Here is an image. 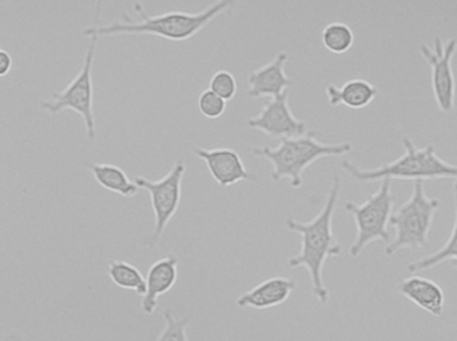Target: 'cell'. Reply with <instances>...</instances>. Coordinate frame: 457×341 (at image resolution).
<instances>
[{"instance_id":"1","label":"cell","mask_w":457,"mask_h":341,"mask_svg":"<svg viewBox=\"0 0 457 341\" xmlns=\"http://www.w3.org/2000/svg\"><path fill=\"white\" fill-rule=\"evenodd\" d=\"M341 191V176L333 172L329 192L316 216L308 222L287 216L285 224L301 235V249L287 260L290 268L305 267L311 276L312 291L320 303L329 300V289L324 283V265L329 256L343 252L340 241L333 231V216Z\"/></svg>"},{"instance_id":"2","label":"cell","mask_w":457,"mask_h":341,"mask_svg":"<svg viewBox=\"0 0 457 341\" xmlns=\"http://www.w3.org/2000/svg\"><path fill=\"white\" fill-rule=\"evenodd\" d=\"M236 4L234 0H217L204 10L197 12L187 11H166V12H147L144 3L136 2L133 4L138 18H133L129 12H123L120 19L107 24H91L83 29L86 37H112V35L147 34L184 42L197 35L204 27L208 26L213 19L221 13L231 10Z\"/></svg>"},{"instance_id":"3","label":"cell","mask_w":457,"mask_h":341,"mask_svg":"<svg viewBox=\"0 0 457 341\" xmlns=\"http://www.w3.org/2000/svg\"><path fill=\"white\" fill-rule=\"evenodd\" d=\"M317 135L319 134L313 130H308L303 135L279 139L278 146H254L252 151L273 165L271 179L277 182L282 177H289L290 185L300 188L303 185V171L309 165L320 158L349 154L353 149L351 142L322 143L317 141Z\"/></svg>"},{"instance_id":"4","label":"cell","mask_w":457,"mask_h":341,"mask_svg":"<svg viewBox=\"0 0 457 341\" xmlns=\"http://www.w3.org/2000/svg\"><path fill=\"white\" fill-rule=\"evenodd\" d=\"M404 152L394 162L383 163L375 168H361L351 160H343L344 170L351 174L354 179L362 182L383 179L426 180L439 177H455L457 179V165L447 162L437 155L432 143L424 147L416 146L415 142L405 135L402 139Z\"/></svg>"},{"instance_id":"5","label":"cell","mask_w":457,"mask_h":341,"mask_svg":"<svg viewBox=\"0 0 457 341\" xmlns=\"http://www.w3.org/2000/svg\"><path fill=\"white\" fill-rule=\"evenodd\" d=\"M442 200L427 193L426 182H413L412 193L396 211L392 212L389 224L395 228V239L386 244L384 254L394 255L402 248H426L435 214Z\"/></svg>"},{"instance_id":"6","label":"cell","mask_w":457,"mask_h":341,"mask_svg":"<svg viewBox=\"0 0 457 341\" xmlns=\"http://www.w3.org/2000/svg\"><path fill=\"white\" fill-rule=\"evenodd\" d=\"M392 179L381 180L378 191L373 192L362 203L345 201L346 211L353 215L357 233L353 243L349 247V254L356 257L370 241L381 240L389 243V219L395 206V193L392 190Z\"/></svg>"},{"instance_id":"7","label":"cell","mask_w":457,"mask_h":341,"mask_svg":"<svg viewBox=\"0 0 457 341\" xmlns=\"http://www.w3.org/2000/svg\"><path fill=\"white\" fill-rule=\"evenodd\" d=\"M98 37H90L82 69L66 88L53 93V98L43 101L40 107L51 115L72 110L82 117L86 135L90 141L96 138V114H94L93 66Z\"/></svg>"},{"instance_id":"8","label":"cell","mask_w":457,"mask_h":341,"mask_svg":"<svg viewBox=\"0 0 457 341\" xmlns=\"http://www.w3.org/2000/svg\"><path fill=\"white\" fill-rule=\"evenodd\" d=\"M185 174H187V166L184 160H177L168 174L163 175L161 179H147L142 175H137L134 177V182L138 184V187L149 191L153 211H154V228L145 239V246H157L165 232L166 225L179 211Z\"/></svg>"},{"instance_id":"9","label":"cell","mask_w":457,"mask_h":341,"mask_svg":"<svg viewBox=\"0 0 457 341\" xmlns=\"http://www.w3.org/2000/svg\"><path fill=\"white\" fill-rule=\"evenodd\" d=\"M457 48L456 37L443 40L434 37V47L421 43L420 53L432 69V90L435 101L442 111L451 112L455 107L456 79L453 69V59Z\"/></svg>"},{"instance_id":"10","label":"cell","mask_w":457,"mask_h":341,"mask_svg":"<svg viewBox=\"0 0 457 341\" xmlns=\"http://www.w3.org/2000/svg\"><path fill=\"white\" fill-rule=\"evenodd\" d=\"M289 90L270 98L261 111L247 120V126L271 138H290L306 133V123L298 119L289 107Z\"/></svg>"},{"instance_id":"11","label":"cell","mask_w":457,"mask_h":341,"mask_svg":"<svg viewBox=\"0 0 457 341\" xmlns=\"http://www.w3.org/2000/svg\"><path fill=\"white\" fill-rule=\"evenodd\" d=\"M289 59L287 51H279L270 61L253 69L247 75V93L253 98H263V96L279 95L287 90L293 80L287 77L285 71V64Z\"/></svg>"},{"instance_id":"12","label":"cell","mask_w":457,"mask_h":341,"mask_svg":"<svg viewBox=\"0 0 457 341\" xmlns=\"http://www.w3.org/2000/svg\"><path fill=\"white\" fill-rule=\"evenodd\" d=\"M193 152L206 163L212 176L222 187H228V185L234 184L239 180L254 177L247 171L241 155L234 149H228V147H217V149L195 147Z\"/></svg>"},{"instance_id":"13","label":"cell","mask_w":457,"mask_h":341,"mask_svg":"<svg viewBox=\"0 0 457 341\" xmlns=\"http://www.w3.org/2000/svg\"><path fill=\"white\" fill-rule=\"evenodd\" d=\"M179 278V257L176 255L158 259L150 265L146 275V292L142 299V311L146 315H152L158 307V299L168 294Z\"/></svg>"},{"instance_id":"14","label":"cell","mask_w":457,"mask_h":341,"mask_svg":"<svg viewBox=\"0 0 457 341\" xmlns=\"http://www.w3.org/2000/svg\"><path fill=\"white\" fill-rule=\"evenodd\" d=\"M295 288V281L284 276H273L261 281L249 291L242 294L236 300L239 308H255V310H266V308L277 307L289 299L290 294Z\"/></svg>"},{"instance_id":"15","label":"cell","mask_w":457,"mask_h":341,"mask_svg":"<svg viewBox=\"0 0 457 341\" xmlns=\"http://www.w3.org/2000/svg\"><path fill=\"white\" fill-rule=\"evenodd\" d=\"M397 289L403 296L431 315L440 318L445 313V295L436 281L413 273L400 280Z\"/></svg>"},{"instance_id":"16","label":"cell","mask_w":457,"mask_h":341,"mask_svg":"<svg viewBox=\"0 0 457 341\" xmlns=\"http://www.w3.org/2000/svg\"><path fill=\"white\" fill-rule=\"evenodd\" d=\"M378 93V88L362 77H353L341 85H327L328 101L332 106L345 104L351 109H362L368 106Z\"/></svg>"},{"instance_id":"17","label":"cell","mask_w":457,"mask_h":341,"mask_svg":"<svg viewBox=\"0 0 457 341\" xmlns=\"http://www.w3.org/2000/svg\"><path fill=\"white\" fill-rule=\"evenodd\" d=\"M90 170L96 182L106 190L123 196H134L139 192L138 184L120 166L112 163H91Z\"/></svg>"},{"instance_id":"18","label":"cell","mask_w":457,"mask_h":341,"mask_svg":"<svg viewBox=\"0 0 457 341\" xmlns=\"http://www.w3.org/2000/svg\"><path fill=\"white\" fill-rule=\"evenodd\" d=\"M453 199H455V222H453V231H451L447 241L432 254L410 263L407 265L408 272L416 273L420 271L431 270L448 260H453L457 267V179L453 183Z\"/></svg>"},{"instance_id":"19","label":"cell","mask_w":457,"mask_h":341,"mask_svg":"<svg viewBox=\"0 0 457 341\" xmlns=\"http://www.w3.org/2000/svg\"><path fill=\"white\" fill-rule=\"evenodd\" d=\"M107 272L112 283L117 284L120 288L130 289L141 296H144L146 292V279L136 265L125 260H110Z\"/></svg>"},{"instance_id":"20","label":"cell","mask_w":457,"mask_h":341,"mask_svg":"<svg viewBox=\"0 0 457 341\" xmlns=\"http://www.w3.org/2000/svg\"><path fill=\"white\" fill-rule=\"evenodd\" d=\"M321 39L328 50L343 53L353 45L354 34L344 21H330L322 28Z\"/></svg>"},{"instance_id":"21","label":"cell","mask_w":457,"mask_h":341,"mask_svg":"<svg viewBox=\"0 0 457 341\" xmlns=\"http://www.w3.org/2000/svg\"><path fill=\"white\" fill-rule=\"evenodd\" d=\"M166 326L155 341H189L187 337V324H189V316L184 318H177L170 310L163 313Z\"/></svg>"},{"instance_id":"22","label":"cell","mask_w":457,"mask_h":341,"mask_svg":"<svg viewBox=\"0 0 457 341\" xmlns=\"http://www.w3.org/2000/svg\"><path fill=\"white\" fill-rule=\"evenodd\" d=\"M209 88L225 101H231L237 93V80L228 69H219L212 77Z\"/></svg>"},{"instance_id":"23","label":"cell","mask_w":457,"mask_h":341,"mask_svg":"<svg viewBox=\"0 0 457 341\" xmlns=\"http://www.w3.org/2000/svg\"><path fill=\"white\" fill-rule=\"evenodd\" d=\"M198 109L206 118L216 119V118L221 117L227 110V101L213 93L211 88H206L198 96Z\"/></svg>"},{"instance_id":"24","label":"cell","mask_w":457,"mask_h":341,"mask_svg":"<svg viewBox=\"0 0 457 341\" xmlns=\"http://www.w3.org/2000/svg\"><path fill=\"white\" fill-rule=\"evenodd\" d=\"M12 69V58L7 51L0 48V77H5Z\"/></svg>"},{"instance_id":"25","label":"cell","mask_w":457,"mask_h":341,"mask_svg":"<svg viewBox=\"0 0 457 341\" xmlns=\"http://www.w3.org/2000/svg\"><path fill=\"white\" fill-rule=\"evenodd\" d=\"M3 341H23V340H21V337H19L18 334H11V335H8V337H5V339Z\"/></svg>"}]
</instances>
